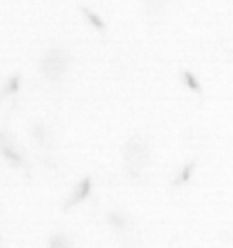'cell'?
Here are the masks:
<instances>
[{
  "mask_svg": "<svg viewBox=\"0 0 233 248\" xmlns=\"http://www.w3.org/2000/svg\"><path fill=\"white\" fill-rule=\"evenodd\" d=\"M149 155H150V147H149L147 138L142 135H133L126 141L123 150L124 166H126L130 174L138 176L144 170V167L149 162Z\"/></svg>",
  "mask_w": 233,
  "mask_h": 248,
  "instance_id": "6da1fadb",
  "label": "cell"
},
{
  "mask_svg": "<svg viewBox=\"0 0 233 248\" xmlns=\"http://www.w3.org/2000/svg\"><path fill=\"white\" fill-rule=\"evenodd\" d=\"M69 67V55L61 48H52L42 59V71L49 79H59Z\"/></svg>",
  "mask_w": 233,
  "mask_h": 248,
  "instance_id": "7a4b0ae2",
  "label": "cell"
},
{
  "mask_svg": "<svg viewBox=\"0 0 233 248\" xmlns=\"http://www.w3.org/2000/svg\"><path fill=\"white\" fill-rule=\"evenodd\" d=\"M195 170V162H190L186 164L185 167H183L182 170H180L178 174H176V178L173 179V186H180V185H185L188 179L192 178V174H194Z\"/></svg>",
  "mask_w": 233,
  "mask_h": 248,
  "instance_id": "3957f363",
  "label": "cell"
},
{
  "mask_svg": "<svg viewBox=\"0 0 233 248\" xmlns=\"http://www.w3.org/2000/svg\"><path fill=\"white\" fill-rule=\"evenodd\" d=\"M109 221H111L113 226H116V228H126V226H128V217L124 216V214L113 212L109 216Z\"/></svg>",
  "mask_w": 233,
  "mask_h": 248,
  "instance_id": "277c9868",
  "label": "cell"
},
{
  "mask_svg": "<svg viewBox=\"0 0 233 248\" xmlns=\"http://www.w3.org/2000/svg\"><path fill=\"white\" fill-rule=\"evenodd\" d=\"M144 4L149 12H157L167 4V0H144Z\"/></svg>",
  "mask_w": 233,
  "mask_h": 248,
  "instance_id": "5b68a950",
  "label": "cell"
},
{
  "mask_svg": "<svg viewBox=\"0 0 233 248\" xmlns=\"http://www.w3.org/2000/svg\"><path fill=\"white\" fill-rule=\"evenodd\" d=\"M183 76H185V81L188 83V86H190V88H194L195 92L197 93H200V85H199L197 83V79H195V76L192 73H188V71H185V73H183Z\"/></svg>",
  "mask_w": 233,
  "mask_h": 248,
  "instance_id": "8992f818",
  "label": "cell"
}]
</instances>
